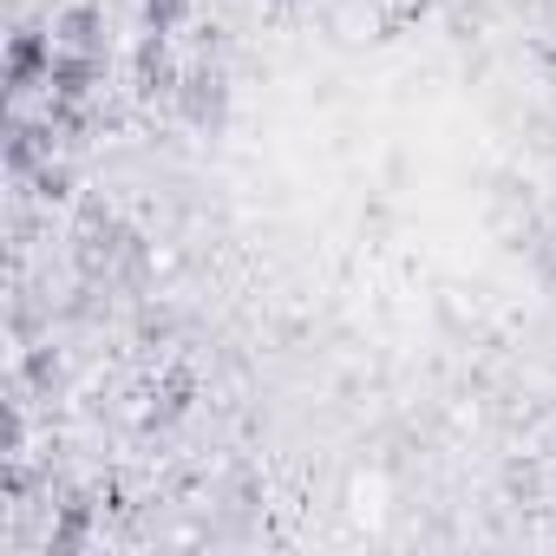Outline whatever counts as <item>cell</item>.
Returning a JSON list of instances; mask_svg holds the SVG:
<instances>
[{"label":"cell","instance_id":"1","mask_svg":"<svg viewBox=\"0 0 556 556\" xmlns=\"http://www.w3.org/2000/svg\"><path fill=\"white\" fill-rule=\"evenodd\" d=\"M53 73V47L40 34H14L8 40V86H40Z\"/></svg>","mask_w":556,"mask_h":556},{"label":"cell","instance_id":"2","mask_svg":"<svg viewBox=\"0 0 556 556\" xmlns=\"http://www.w3.org/2000/svg\"><path fill=\"white\" fill-rule=\"evenodd\" d=\"M47 86H53L60 99H86V92H92V60H86V53H53Z\"/></svg>","mask_w":556,"mask_h":556},{"label":"cell","instance_id":"3","mask_svg":"<svg viewBox=\"0 0 556 556\" xmlns=\"http://www.w3.org/2000/svg\"><path fill=\"white\" fill-rule=\"evenodd\" d=\"M60 34H66V47L92 53V40H99V14H92V8H73V14L60 21Z\"/></svg>","mask_w":556,"mask_h":556},{"label":"cell","instance_id":"4","mask_svg":"<svg viewBox=\"0 0 556 556\" xmlns=\"http://www.w3.org/2000/svg\"><path fill=\"white\" fill-rule=\"evenodd\" d=\"M184 14H190V0H144V21H151V34H170V27H184Z\"/></svg>","mask_w":556,"mask_h":556},{"label":"cell","instance_id":"5","mask_svg":"<svg viewBox=\"0 0 556 556\" xmlns=\"http://www.w3.org/2000/svg\"><path fill=\"white\" fill-rule=\"evenodd\" d=\"M8 164H14V170H27V164H34V131H14V144H8Z\"/></svg>","mask_w":556,"mask_h":556}]
</instances>
